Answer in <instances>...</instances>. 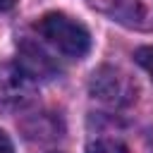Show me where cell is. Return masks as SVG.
Listing matches in <instances>:
<instances>
[{
	"instance_id": "6da1fadb",
	"label": "cell",
	"mask_w": 153,
	"mask_h": 153,
	"mask_svg": "<svg viewBox=\"0 0 153 153\" xmlns=\"http://www.w3.org/2000/svg\"><path fill=\"white\" fill-rule=\"evenodd\" d=\"M36 29L65 57L81 60L91 50V33H88V29L81 22L72 19L69 14H65V12H50V14L41 17Z\"/></svg>"
},
{
	"instance_id": "3957f363",
	"label": "cell",
	"mask_w": 153,
	"mask_h": 153,
	"mask_svg": "<svg viewBox=\"0 0 153 153\" xmlns=\"http://www.w3.org/2000/svg\"><path fill=\"white\" fill-rule=\"evenodd\" d=\"M36 81L19 67V62L0 65V110H17L31 103Z\"/></svg>"
},
{
	"instance_id": "30bf717a",
	"label": "cell",
	"mask_w": 153,
	"mask_h": 153,
	"mask_svg": "<svg viewBox=\"0 0 153 153\" xmlns=\"http://www.w3.org/2000/svg\"><path fill=\"white\" fill-rule=\"evenodd\" d=\"M0 153H14V146H12V141H10V136L0 129Z\"/></svg>"
},
{
	"instance_id": "9c48e42d",
	"label": "cell",
	"mask_w": 153,
	"mask_h": 153,
	"mask_svg": "<svg viewBox=\"0 0 153 153\" xmlns=\"http://www.w3.org/2000/svg\"><path fill=\"white\" fill-rule=\"evenodd\" d=\"M93 10H98V12H105V14H110V10H112V2L115 0H86Z\"/></svg>"
},
{
	"instance_id": "8fae6325",
	"label": "cell",
	"mask_w": 153,
	"mask_h": 153,
	"mask_svg": "<svg viewBox=\"0 0 153 153\" xmlns=\"http://www.w3.org/2000/svg\"><path fill=\"white\" fill-rule=\"evenodd\" d=\"M17 5V0H0V12H7Z\"/></svg>"
},
{
	"instance_id": "7a4b0ae2",
	"label": "cell",
	"mask_w": 153,
	"mask_h": 153,
	"mask_svg": "<svg viewBox=\"0 0 153 153\" xmlns=\"http://www.w3.org/2000/svg\"><path fill=\"white\" fill-rule=\"evenodd\" d=\"M91 96L110 108H122L129 105L136 98V86L134 81L115 67H100L98 72H93L91 76Z\"/></svg>"
},
{
	"instance_id": "5b68a950",
	"label": "cell",
	"mask_w": 153,
	"mask_h": 153,
	"mask_svg": "<svg viewBox=\"0 0 153 153\" xmlns=\"http://www.w3.org/2000/svg\"><path fill=\"white\" fill-rule=\"evenodd\" d=\"M19 55H22V60H19V67L33 79V81H38V79H50L55 72H57V67H55V62L45 55V50L41 48V45H36V43H24L22 45V50H19Z\"/></svg>"
},
{
	"instance_id": "8992f818",
	"label": "cell",
	"mask_w": 153,
	"mask_h": 153,
	"mask_svg": "<svg viewBox=\"0 0 153 153\" xmlns=\"http://www.w3.org/2000/svg\"><path fill=\"white\" fill-rule=\"evenodd\" d=\"M22 129L26 131L29 139H36V141H50V139H57L62 136V124L55 120V115L50 112H41L38 117H31L22 124Z\"/></svg>"
},
{
	"instance_id": "ba28073f",
	"label": "cell",
	"mask_w": 153,
	"mask_h": 153,
	"mask_svg": "<svg viewBox=\"0 0 153 153\" xmlns=\"http://www.w3.org/2000/svg\"><path fill=\"white\" fill-rule=\"evenodd\" d=\"M134 57H136V62L148 72V76L153 79V45H143V48H139V50L134 53Z\"/></svg>"
},
{
	"instance_id": "52a82bcc",
	"label": "cell",
	"mask_w": 153,
	"mask_h": 153,
	"mask_svg": "<svg viewBox=\"0 0 153 153\" xmlns=\"http://www.w3.org/2000/svg\"><path fill=\"white\" fill-rule=\"evenodd\" d=\"M86 153H127V146L117 139H96L86 146Z\"/></svg>"
},
{
	"instance_id": "277c9868",
	"label": "cell",
	"mask_w": 153,
	"mask_h": 153,
	"mask_svg": "<svg viewBox=\"0 0 153 153\" xmlns=\"http://www.w3.org/2000/svg\"><path fill=\"white\" fill-rule=\"evenodd\" d=\"M110 17L134 31H153V0H115Z\"/></svg>"
}]
</instances>
